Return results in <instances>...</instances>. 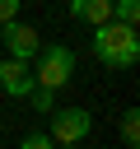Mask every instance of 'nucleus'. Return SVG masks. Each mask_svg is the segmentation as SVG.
Listing matches in <instances>:
<instances>
[{
  "label": "nucleus",
  "mask_w": 140,
  "mask_h": 149,
  "mask_svg": "<svg viewBox=\"0 0 140 149\" xmlns=\"http://www.w3.org/2000/svg\"><path fill=\"white\" fill-rule=\"evenodd\" d=\"M93 56H98L107 70H131V65L140 61V37H135V28H126V23H117V19L98 23V28H93Z\"/></svg>",
  "instance_id": "f257e3e1"
},
{
  "label": "nucleus",
  "mask_w": 140,
  "mask_h": 149,
  "mask_svg": "<svg viewBox=\"0 0 140 149\" xmlns=\"http://www.w3.org/2000/svg\"><path fill=\"white\" fill-rule=\"evenodd\" d=\"M37 70H33V84L37 88H65L70 79H75V51L65 47V42H47V47H37Z\"/></svg>",
  "instance_id": "f03ea898"
},
{
  "label": "nucleus",
  "mask_w": 140,
  "mask_h": 149,
  "mask_svg": "<svg viewBox=\"0 0 140 149\" xmlns=\"http://www.w3.org/2000/svg\"><path fill=\"white\" fill-rule=\"evenodd\" d=\"M47 116H51V130H47V135H51L56 144H79V140L93 130V116H89L84 107H51Z\"/></svg>",
  "instance_id": "7ed1b4c3"
},
{
  "label": "nucleus",
  "mask_w": 140,
  "mask_h": 149,
  "mask_svg": "<svg viewBox=\"0 0 140 149\" xmlns=\"http://www.w3.org/2000/svg\"><path fill=\"white\" fill-rule=\"evenodd\" d=\"M37 28L33 23H19V19H9V23H0V47L14 56V61H33L37 56Z\"/></svg>",
  "instance_id": "20e7f679"
},
{
  "label": "nucleus",
  "mask_w": 140,
  "mask_h": 149,
  "mask_svg": "<svg viewBox=\"0 0 140 149\" xmlns=\"http://www.w3.org/2000/svg\"><path fill=\"white\" fill-rule=\"evenodd\" d=\"M0 93H5V98H28V93H33V70H28V61H14V56L0 61Z\"/></svg>",
  "instance_id": "39448f33"
},
{
  "label": "nucleus",
  "mask_w": 140,
  "mask_h": 149,
  "mask_svg": "<svg viewBox=\"0 0 140 149\" xmlns=\"http://www.w3.org/2000/svg\"><path fill=\"white\" fill-rule=\"evenodd\" d=\"M70 19H75V23L98 28V23H107V19H112V0H70Z\"/></svg>",
  "instance_id": "423d86ee"
},
{
  "label": "nucleus",
  "mask_w": 140,
  "mask_h": 149,
  "mask_svg": "<svg viewBox=\"0 0 140 149\" xmlns=\"http://www.w3.org/2000/svg\"><path fill=\"white\" fill-rule=\"evenodd\" d=\"M112 19L126 23V28H135L140 23V0H112Z\"/></svg>",
  "instance_id": "0eeeda50"
},
{
  "label": "nucleus",
  "mask_w": 140,
  "mask_h": 149,
  "mask_svg": "<svg viewBox=\"0 0 140 149\" xmlns=\"http://www.w3.org/2000/svg\"><path fill=\"white\" fill-rule=\"evenodd\" d=\"M121 140H126L131 149L140 144V112H135V107H126V112H121Z\"/></svg>",
  "instance_id": "6e6552de"
},
{
  "label": "nucleus",
  "mask_w": 140,
  "mask_h": 149,
  "mask_svg": "<svg viewBox=\"0 0 140 149\" xmlns=\"http://www.w3.org/2000/svg\"><path fill=\"white\" fill-rule=\"evenodd\" d=\"M28 98H33V107H37L42 116L56 107V88H37V84H33V93H28Z\"/></svg>",
  "instance_id": "1a4fd4ad"
},
{
  "label": "nucleus",
  "mask_w": 140,
  "mask_h": 149,
  "mask_svg": "<svg viewBox=\"0 0 140 149\" xmlns=\"http://www.w3.org/2000/svg\"><path fill=\"white\" fill-rule=\"evenodd\" d=\"M19 149H56V140H51L47 130H28V135L19 140Z\"/></svg>",
  "instance_id": "9d476101"
},
{
  "label": "nucleus",
  "mask_w": 140,
  "mask_h": 149,
  "mask_svg": "<svg viewBox=\"0 0 140 149\" xmlns=\"http://www.w3.org/2000/svg\"><path fill=\"white\" fill-rule=\"evenodd\" d=\"M9 19H19V0H0V23H9Z\"/></svg>",
  "instance_id": "9b49d317"
},
{
  "label": "nucleus",
  "mask_w": 140,
  "mask_h": 149,
  "mask_svg": "<svg viewBox=\"0 0 140 149\" xmlns=\"http://www.w3.org/2000/svg\"><path fill=\"white\" fill-rule=\"evenodd\" d=\"M56 149H79V144H56Z\"/></svg>",
  "instance_id": "f8f14e48"
}]
</instances>
